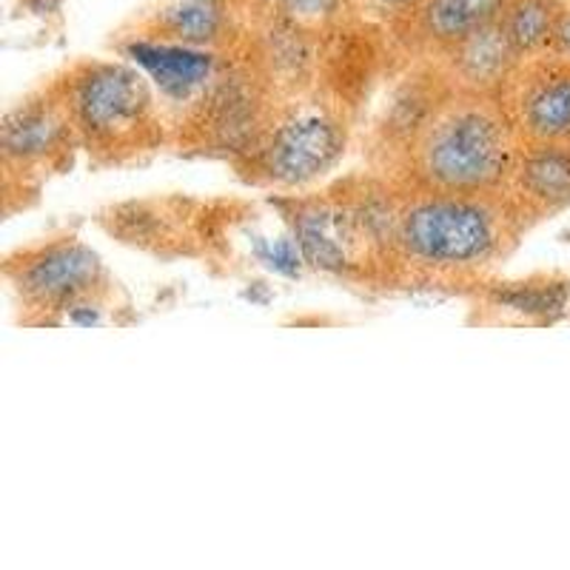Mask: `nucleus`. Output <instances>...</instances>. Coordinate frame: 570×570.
Wrapping results in <instances>:
<instances>
[{
  "instance_id": "obj_5",
  "label": "nucleus",
  "mask_w": 570,
  "mask_h": 570,
  "mask_svg": "<svg viewBox=\"0 0 570 570\" xmlns=\"http://www.w3.org/2000/svg\"><path fill=\"white\" fill-rule=\"evenodd\" d=\"M3 277L27 323H66L100 312L111 297V277L100 257L71 234L18 248L3 263Z\"/></svg>"
},
{
  "instance_id": "obj_3",
  "label": "nucleus",
  "mask_w": 570,
  "mask_h": 570,
  "mask_svg": "<svg viewBox=\"0 0 570 570\" xmlns=\"http://www.w3.org/2000/svg\"><path fill=\"white\" fill-rule=\"evenodd\" d=\"M80 151L95 169H126L171 146L169 120L140 66L78 60L55 75Z\"/></svg>"
},
{
  "instance_id": "obj_15",
  "label": "nucleus",
  "mask_w": 570,
  "mask_h": 570,
  "mask_svg": "<svg viewBox=\"0 0 570 570\" xmlns=\"http://www.w3.org/2000/svg\"><path fill=\"white\" fill-rule=\"evenodd\" d=\"M553 49L562 55H568L570 58V9L564 12L562 23H559V32H557V43H553Z\"/></svg>"
},
{
  "instance_id": "obj_9",
  "label": "nucleus",
  "mask_w": 570,
  "mask_h": 570,
  "mask_svg": "<svg viewBox=\"0 0 570 570\" xmlns=\"http://www.w3.org/2000/svg\"><path fill=\"white\" fill-rule=\"evenodd\" d=\"M428 60H434L442 75L460 89L499 95L505 80L511 78V71L517 69L519 55L513 52L511 40L502 29V20H493V23L476 29L465 40Z\"/></svg>"
},
{
  "instance_id": "obj_10",
  "label": "nucleus",
  "mask_w": 570,
  "mask_h": 570,
  "mask_svg": "<svg viewBox=\"0 0 570 570\" xmlns=\"http://www.w3.org/2000/svg\"><path fill=\"white\" fill-rule=\"evenodd\" d=\"M508 3L511 0H422L411 18L414 46H420L425 58L442 55L476 29L502 18Z\"/></svg>"
},
{
  "instance_id": "obj_14",
  "label": "nucleus",
  "mask_w": 570,
  "mask_h": 570,
  "mask_svg": "<svg viewBox=\"0 0 570 570\" xmlns=\"http://www.w3.org/2000/svg\"><path fill=\"white\" fill-rule=\"evenodd\" d=\"M422 0H360V7L376 20H385V23H405V20L414 18V12L420 9Z\"/></svg>"
},
{
  "instance_id": "obj_12",
  "label": "nucleus",
  "mask_w": 570,
  "mask_h": 570,
  "mask_svg": "<svg viewBox=\"0 0 570 570\" xmlns=\"http://www.w3.org/2000/svg\"><path fill=\"white\" fill-rule=\"evenodd\" d=\"M568 9L570 3L564 0H511L508 3L499 20L519 60L551 52L559 23Z\"/></svg>"
},
{
  "instance_id": "obj_7",
  "label": "nucleus",
  "mask_w": 570,
  "mask_h": 570,
  "mask_svg": "<svg viewBox=\"0 0 570 570\" xmlns=\"http://www.w3.org/2000/svg\"><path fill=\"white\" fill-rule=\"evenodd\" d=\"M499 100L519 142L570 140V58L557 49L522 58Z\"/></svg>"
},
{
  "instance_id": "obj_13",
  "label": "nucleus",
  "mask_w": 570,
  "mask_h": 570,
  "mask_svg": "<svg viewBox=\"0 0 570 570\" xmlns=\"http://www.w3.org/2000/svg\"><path fill=\"white\" fill-rule=\"evenodd\" d=\"M570 297L568 279L542 277L522 279V283H505L499 292H491V303L505 312L525 314V317H551L562 314Z\"/></svg>"
},
{
  "instance_id": "obj_8",
  "label": "nucleus",
  "mask_w": 570,
  "mask_h": 570,
  "mask_svg": "<svg viewBox=\"0 0 570 570\" xmlns=\"http://www.w3.org/2000/svg\"><path fill=\"white\" fill-rule=\"evenodd\" d=\"M505 197L533 226L570 208V140L522 142L508 177Z\"/></svg>"
},
{
  "instance_id": "obj_2",
  "label": "nucleus",
  "mask_w": 570,
  "mask_h": 570,
  "mask_svg": "<svg viewBox=\"0 0 570 570\" xmlns=\"http://www.w3.org/2000/svg\"><path fill=\"white\" fill-rule=\"evenodd\" d=\"M519 137L499 95L454 86L428 60L374 131L371 175L434 195H505Z\"/></svg>"
},
{
  "instance_id": "obj_6",
  "label": "nucleus",
  "mask_w": 570,
  "mask_h": 570,
  "mask_svg": "<svg viewBox=\"0 0 570 570\" xmlns=\"http://www.w3.org/2000/svg\"><path fill=\"white\" fill-rule=\"evenodd\" d=\"M3 200L38 197L43 180L60 175L80 151L58 78L46 80L3 117Z\"/></svg>"
},
{
  "instance_id": "obj_11",
  "label": "nucleus",
  "mask_w": 570,
  "mask_h": 570,
  "mask_svg": "<svg viewBox=\"0 0 570 570\" xmlns=\"http://www.w3.org/2000/svg\"><path fill=\"white\" fill-rule=\"evenodd\" d=\"M234 32V18L226 0H175L151 23V35L140 40L195 46V49H220Z\"/></svg>"
},
{
  "instance_id": "obj_1",
  "label": "nucleus",
  "mask_w": 570,
  "mask_h": 570,
  "mask_svg": "<svg viewBox=\"0 0 570 570\" xmlns=\"http://www.w3.org/2000/svg\"><path fill=\"white\" fill-rule=\"evenodd\" d=\"M337 188L368 246L371 279L482 285L531 228L505 195L411 191L376 175Z\"/></svg>"
},
{
  "instance_id": "obj_4",
  "label": "nucleus",
  "mask_w": 570,
  "mask_h": 570,
  "mask_svg": "<svg viewBox=\"0 0 570 570\" xmlns=\"http://www.w3.org/2000/svg\"><path fill=\"white\" fill-rule=\"evenodd\" d=\"M348 117L320 89L283 95L266 129L254 137L234 166L254 186L294 188L328 175L348 149Z\"/></svg>"
}]
</instances>
